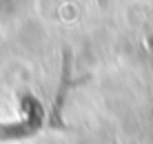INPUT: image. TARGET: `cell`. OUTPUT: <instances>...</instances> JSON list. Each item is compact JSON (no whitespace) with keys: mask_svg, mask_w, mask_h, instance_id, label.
Returning a JSON list of instances; mask_svg holds the SVG:
<instances>
[{"mask_svg":"<svg viewBox=\"0 0 153 144\" xmlns=\"http://www.w3.org/2000/svg\"><path fill=\"white\" fill-rule=\"evenodd\" d=\"M98 2H100V4H102V7H104V4H107V2H109V0H98Z\"/></svg>","mask_w":153,"mask_h":144,"instance_id":"cell-2","label":"cell"},{"mask_svg":"<svg viewBox=\"0 0 153 144\" xmlns=\"http://www.w3.org/2000/svg\"><path fill=\"white\" fill-rule=\"evenodd\" d=\"M71 62H73L71 51L65 49V53H62V73H60V84H58V95H56V102H53V111H51V124L58 126V129L65 126L62 111H65L67 95H69V89H71Z\"/></svg>","mask_w":153,"mask_h":144,"instance_id":"cell-1","label":"cell"}]
</instances>
